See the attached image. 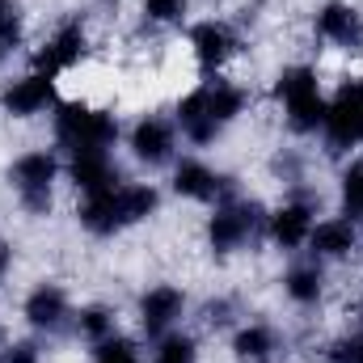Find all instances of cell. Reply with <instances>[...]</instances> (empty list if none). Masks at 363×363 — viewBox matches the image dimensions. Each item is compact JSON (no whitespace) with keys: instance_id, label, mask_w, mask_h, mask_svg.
I'll use <instances>...</instances> for the list:
<instances>
[{"instance_id":"obj_14","label":"cell","mask_w":363,"mask_h":363,"mask_svg":"<svg viewBox=\"0 0 363 363\" xmlns=\"http://www.w3.org/2000/svg\"><path fill=\"white\" fill-rule=\"evenodd\" d=\"M186 308V296H182L174 283H161V287H148L144 300H140V325L148 334H165Z\"/></svg>"},{"instance_id":"obj_11","label":"cell","mask_w":363,"mask_h":363,"mask_svg":"<svg viewBox=\"0 0 363 363\" xmlns=\"http://www.w3.org/2000/svg\"><path fill=\"white\" fill-rule=\"evenodd\" d=\"M190 97L203 106V114H207L220 131H224L233 118H241V110L250 106V93L241 89V85H233V81H220V77H216V81H203L199 89H190Z\"/></svg>"},{"instance_id":"obj_30","label":"cell","mask_w":363,"mask_h":363,"mask_svg":"<svg viewBox=\"0 0 363 363\" xmlns=\"http://www.w3.org/2000/svg\"><path fill=\"white\" fill-rule=\"evenodd\" d=\"M9 267H13V250H9V245L0 241V279L9 274Z\"/></svg>"},{"instance_id":"obj_1","label":"cell","mask_w":363,"mask_h":363,"mask_svg":"<svg viewBox=\"0 0 363 363\" xmlns=\"http://www.w3.org/2000/svg\"><path fill=\"white\" fill-rule=\"evenodd\" d=\"M157 203H161V194H157L152 186H144V182H123V186H114V190H106V194H89L77 216H81V224H85L89 233L114 237V233H123L127 224L148 220V216L157 211Z\"/></svg>"},{"instance_id":"obj_10","label":"cell","mask_w":363,"mask_h":363,"mask_svg":"<svg viewBox=\"0 0 363 363\" xmlns=\"http://www.w3.org/2000/svg\"><path fill=\"white\" fill-rule=\"evenodd\" d=\"M0 106H4L9 118H34V114H43L47 106H55V77H47V72L34 68V72L9 81V89L0 93Z\"/></svg>"},{"instance_id":"obj_5","label":"cell","mask_w":363,"mask_h":363,"mask_svg":"<svg viewBox=\"0 0 363 363\" xmlns=\"http://www.w3.org/2000/svg\"><path fill=\"white\" fill-rule=\"evenodd\" d=\"M325 144L330 152H347L363 140V81H342L338 93L325 101Z\"/></svg>"},{"instance_id":"obj_20","label":"cell","mask_w":363,"mask_h":363,"mask_svg":"<svg viewBox=\"0 0 363 363\" xmlns=\"http://www.w3.org/2000/svg\"><path fill=\"white\" fill-rule=\"evenodd\" d=\"M178 127H182V135H186L190 144H211V140L220 135V127L199 110V101H194L190 93L178 101Z\"/></svg>"},{"instance_id":"obj_4","label":"cell","mask_w":363,"mask_h":363,"mask_svg":"<svg viewBox=\"0 0 363 363\" xmlns=\"http://www.w3.org/2000/svg\"><path fill=\"white\" fill-rule=\"evenodd\" d=\"M55 174H60V161L47 152V148H34V152H21L9 169V178L17 186V199L26 211L34 216H47L51 211V186H55Z\"/></svg>"},{"instance_id":"obj_15","label":"cell","mask_w":363,"mask_h":363,"mask_svg":"<svg viewBox=\"0 0 363 363\" xmlns=\"http://www.w3.org/2000/svg\"><path fill=\"white\" fill-rule=\"evenodd\" d=\"M26 321L34 330H60L64 317H68V291L60 283H38L30 296H26Z\"/></svg>"},{"instance_id":"obj_22","label":"cell","mask_w":363,"mask_h":363,"mask_svg":"<svg viewBox=\"0 0 363 363\" xmlns=\"http://www.w3.org/2000/svg\"><path fill=\"white\" fill-rule=\"evenodd\" d=\"M338 199H342V216L363 220V161H351L338 182Z\"/></svg>"},{"instance_id":"obj_16","label":"cell","mask_w":363,"mask_h":363,"mask_svg":"<svg viewBox=\"0 0 363 363\" xmlns=\"http://www.w3.org/2000/svg\"><path fill=\"white\" fill-rule=\"evenodd\" d=\"M313 233V203L308 199H296V203H283L271 216V241L283 250H296L304 245Z\"/></svg>"},{"instance_id":"obj_17","label":"cell","mask_w":363,"mask_h":363,"mask_svg":"<svg viewBox=\"0 0 363 363\" xmlns=\"http://www.w3.org/2000/svg\"><path fill=\"white\" fill-rule=\"evenodd\" d=\"M308 245H313L317 258H347V254H355V245H359L355 220H321V224H313Z\"/></svg>"},{"instance_id":"obj_2","label":"cell","mask_w":363,"mask_h":363,"mask_svg":"<svg viewBox=\"0 0 363 363\" xmlns=\"http://www.w3.org/2000/svg\"><path fill=\"white\" fill-rule=\"evenodd\" d=\"M55 140L77 152H110L118 140V118L89 101H60L55 106Z\"/></svg>"},{"instance_id":"obj_31","label":"cell","mask_w":363,"mask_h":363,"mask_svg":"<svg viewBox=\"0 0 363 363\" xmlns=\"http://www.w3.org/2000/svg\"><path fill=\"white\" fill-rule=\"evenodd\" d=\"M359 144H363V140H359Z\"/></svg>"},{"instance_id":"obj_13","label":"cell","mask_w":363,"mask_h":363,"mask_svg":"<svg viewBox=\"0 0 363 363\" xmlns=\"http://www.w3.org/2000/svg\"><path fill=\"white\" fill-rule=\"evenodd\" d=\"M68 178H72V186H77L85 199L123 186V174H118V165H114L110 152H77V157L68 161Z\"/></svg>"},{"instance_id":"obj_25","label":"cell","mask_w":363,"mask_h":363,"mask_svg":"<svg viewBox=\"0 0 363 363\" xmlns=\"http://www.w3.org/2000/svg\"><path fill=\"white\" fill-rule=\"evenodd\" d=\"M93 363H140V351H135V342H131V338L110 334V338H101V342H97Z\"/></svg>"},{"instance_id":"obj_21","label":"cell","mask_w":363,"mask_h":363,"mask_svg":"<svg viewBox=\"0 0 363 363\" xmlns=\"http://www.w3.org/2000/svg\"><path fill=\"white\" fill-rule=\"evenodd\" d=\"M274 351V330L271 325H245V330H237V338H233V355L237 359H267Z\"/></svg>"},{"instance_id":"obj_23","label":"cell","mask_w":363,"mask_h":363,"mask_svg":"<svg viewBox=\"0 0 363 363\" xmlns=\"http://www.w3.org/2000/svg\"><path fill=\"white\" fill-rule=\"evenodd\" d=\"M152 363H199V347L190 334H165L152 351Z\"/></svg>"},{"instance_id":"obj_18","label":"cell","mask_w":363,"mask_h":363,"mask_svg":"<svg viewBox=\"0 0 363 363\" xmlns=\"http://www.w3.org/2000/svg\"><path fill=\"white\" fill-rule=\"evenodd\" d=\"M174 190H178L182 199H199V203H207V199H220L224 178H220L211 165H203V161H182L178 169H174Z\"/></svg>"},{"instance_id":"obj_12","label":"cell","mask_w":363,"mask_h":363,"mask_svg":"<svg viewBox=\"0 0 363 363\" xmlns=\"http://www.w3.org/2000/svg\"><path fill=\"white\" fill-rule=\"evenodd\" d=\"M178 148V135H174V123L157 118V114H144L135 127H131V152L135 161L144 165H165Z\"/></svg>"},{"instance_id":"obj_6","label":"cell","mask_w":363,"mask_h":363,"mask_svg":"<svg viewBox=\"0 0 363 363\" xmlns=\"http://www.w3.org/2000/svg\"><path fill=\"white\" fill-rule=\"evenodd\" d=\"M85 55H89V30H85L81 21H64V26H60V30L38 47L34 68H38V72H47V77H64V72L81 68V64H85Z\"/></svg>"},{"instance_id":"obj_7","label":"cell","mask_w":363,"mask_h":363,"mask_svg":"<svg viewBox=\"0 0 363 363\" xmlns=\"http://www.w3.org/2000/svg\"><path fill=\"white\" fill-rule=\"evenodd\" d=\"M258 228V207L254 203H220L216 216L207 220V245L216 254H233L241 250Z\"/></svg>"},{"instance_id":"obj_8","label":"cell","mask_w":363,"mask_h":363,"mask_svg":"<svg viewBox=\"0 0 363 363\" xmlns=\"http://www.w3.org/2000/svg\"><path fill=\"white\" fill-rule=\"evenodd\" d=\"M317 38H325L338 51H363V13L351 0H325L317 9Z\"/></svg>"},{"instance_id":"obj_9","label":"cell","mask_w":363,"mask_h":363,"mask_svg":"<svg viewBox=\"0 0 363 363\" xmlns=\"http://www.w3.org/2000/svg\"><path fill=\"white\" fill-rule=\"evenodd\" d=\"M237 51H241V38H237V30H233L228 21H220V17L199 21V26L190 30V55H194L199 68H207V72H220Z\"/></svg>"},{"instance_id":"obj_24","label":"cell","mask_w":363,"mask_h":363,"mask_svg":"<svg viewBox=\"0 0 363 363\" xmlns=\"http://www.w3.org/2000/svg\"><path fill=\"white\" fill-rule=\"evenodd\" d=\"M140 9H144V17L152 26H182L190 0H140Z\"/></svg>"},{"instance_id":"obj_28","label":"cell","mask_w":363,"mask_h":363,"mask_svg":"<svg viewBox=\"0 0 363 363\" xmlns=\"http://www.w3.org/2000/svg\"><path fill=\"white\" fill-rule=\"evenodd\" d=\"M330 363H363V334H351V338H338L330 351H325Z\"/></svg>"},{"instance_id":"obj_3","label":"cell","mask_w":363,"mask_h":363,"mask_svg":"<svg viewBox=\"0 0 363 363\" xmlns=\"http://www.w3.org/2000/svg\"><path fill=\"white\" fill-rule=\"evenodd\" d=\"M274 97L283 101V118H287L291 131H300V135L321 131V123H325V97H321L317 68H308V64L283 68L279 81H274Z\"/></svg>"},{"instance_id":"obj_19","label":"cell","mask_w":363,"mask_h":363,"mask_svg":"<svg viewBox=\"0 0 363 363\" xmlns=\"http://www.w3.org/2000/svg\"><path fill=\"white\" fill-rule=\"evenodd\" d=\"M283 291H287V300H291V304H317V300H321V291H325V274H321L317 262L291 267V271L283 274Z\"/></svg>"},{"instance_id":"obj_29","label":"cell","mask_w":363,"mask_h":363,"mask_svg":"<svg viewBox=\"0 0 363 363\" xmlns=\"http://www.w3.org/2000/svg\"><path fill=\"white\" fill-rule=\"evenodd\" d=\"M0 363H38V347H34V342H17V347L4 351Z\"/></svg>"},{"instance_id":"obj_26","label":"cell","mask_w":363,"mask_h":363,"mask_svg":"<svg viewBox=\"0 0 363 363\" xmlns=\"http://www.w3.org/2000/svg\"><path fill=\"white\" fill-rule=\"evenodd\" d=\"M81 334L93 338V342L110 338V334H114V313H110V308H101V304L85 308V313H81Z\"/></svg>"},{"instance_id":"obj_27","label":"cell","mask_w":363,"mask_h":363,"mask_svg":"<svg viewBox=\"0 0 363 363\" xmlns=\"http://www.w3.org/2000/svg\"><path fill=\"white\" fill-rule=\"evenodd\" d=\"M21 43V13L13 0H0V51H13Z\"/></svg>"}]
</instances>
